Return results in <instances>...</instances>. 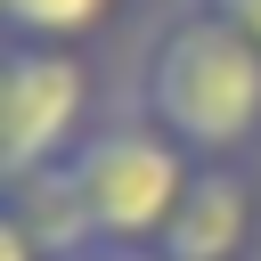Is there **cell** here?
I'll return each instance as SVG.
<instances>
[{"label": "cell", "mask_w": 261, "mask_h": 261, "mask_svg": "<svg viewBox=\"0 0 261 261\" xmlns=\"http://www.w3.org/2000/svg\"><path fill=\"white\" fill-rule=\"evenodd\" d=\"M196 163H245L261 147V49L204 0H171L130 49V98Z\"/></svg>", "instance_id": "cell-1"}, {"label": "cell", "mask_w": 261, "mask_h": 261, "mask_svg": "<svg viewBox=\"0 0 261 261\" xmlns=\"http://www.w3.org/2000/svg\"><path fill=\"white\" fill-rule=\"evenodd\" d=\"M196 171H204V163H196L188 147H171L155 122H139V114L122 106V114H106V122L73 147V163H57L49 179H57V196L73 204L90 253H155V245L171 237Z\"/></svg>", "instance_id": "cell-2"}, {"label": "cell", "mask_w": 261, "mask_h": 261, "mask_svg": "<svg viewBox=\"0 0 261 261\" xmlns=\"http://www.w3.org/2000/svg\"><path fill=\"white\" fill-rule=\"evenodd\" d=\"M98 65L90 49H33L0 41V179H49L98 130Z\"/></svg>", "instance_id": "cell-3"}, {"label": "cell", "mask_w": 261, "mask_h": 261, "mask_svg": "<svg viewBox=\"0 0 261 261\" xmlns=\"http://www.w3.org/2000/svg\"><path fill=\"white\" fill-rule=\"evenodd\" d=\"M253 228H261V188L245 163H204L171 237L155 245V261H253Z\"/></svg>", "instance_id": "cell-4"}, {"label": "cell", "mask_w": 261, "mask_h": 261, "mask_svg": "<svg viewBox=\"0 0 261 261\" xmlns=\"http://www.w3.org/2000/svg\"><path fill=\"white\" fill-rule=\"evenodd\" d=\"M114 16L122 0H0V33L33 49H90L114 33Z\"/></svg>", "instance_id": "cell-5"}, {"label": "cell", "mask_w": 261, "mask_h": 261, "mask_svg": "<svg viewBox=\"0 0 261 261\" xmlns=\"http://www.w3.org/2000/svg\"><path fill=\"white\" fill-rule=\"evenodd\" d=\"M204 8H220V16H228V24H237L253 49H261V0H204Z\"/></svg>", "instance_id": "cell-6"}, {"label": "cell", "mask_w": 261, "mask_h": 261, "mask_svg": "<svg viewBox=\"0 0 261 261\" xmlns=\"http://www.w3.org/2000/svg\"><path fill=\"white\" fill-rule=\"evenodd\" d=\"M82 261H155V253H82Z\"/></svg>", "instance_id": "cell-7"}]
</instances>
